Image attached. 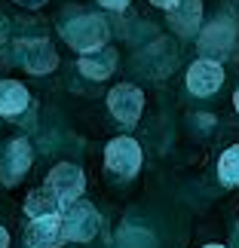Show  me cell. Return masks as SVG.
<instances>
[{"label":"cell","mask_w":239,"mask_h":248,"mask_svg":"<svg viewBox=\"0 0 239 248\" xmlns=\"http://www.w3.org/2000/svg\"><path fill=\"white\" fill-rule=\"evenodd\" d=\"M64 40H68L74 49L86 52H95L108 43V25H104L101 16H80L64 28Z\"/></svg>","instance_id":"obj_1"},{"label":"cell","mask_w":239,"mask_h":248,"mask_svg":"<svg viewBox=\"0 0 239 248\" xmlns=\"http://www.w3.org/2000/svg\"><path fill=\"white\" fill-rule=\"evenodd\" d=\"M104 166H108L113 175H120V178H132V175H138V169H141V147H138V141H132V138H113L108 150H104Z\"/></svg>","instance_id":"obj_2"},{"label":"cell","mask_w":239,"mask_h":248,"mask_svg":"<svg viewBox=\"0 0 239 248\" xmlns=\"http://www.w3.org/2000/svg\"><path fill=\"white\" fill-rule=\"evenodd\" d=\"M46 187L52 190V196L62 202V208L74 205L83 193V171L71 163H59L52 171H49V181H46Z\"/></svg>","instance_id":"obj_3"},{"label":"cell","mask_w":239,"mask_h":248,"mask_svg":"<svg viewBox=\"0 0 239 248\" xmlns=\"http://www.w3.org/2000/svg\"><path fill=\"white\" fill-rule=\"evenodd\" d=\"M108 108H111V117L132 126V123H138L141 110H144V92L135 89V86H113L111 95H108Z\"/></svg>","instance_id":"obj_4"},{"label":"cell","mask_w":239,"mask_h":248,"mask_svg":"<svg viewBox=\"0 0 239 248\" xmlns=\"http://www.w3.org/2000/svg\"><path fill=\"white\" fill-rule=\"evenodd\" d=\"M221 83H224V68L215 59H196L187 68V89L193 95H203L206 98V95L221 89Z\"/></svg>","instance_id":"obj_5"},{"label":"cell","mask_w":239,"mask_h":248,"mask_svg":"<svg viewBox=\"0 0 239 248\" xmlns=\"http://www.w3.org/2000/svg\"><path fill=\"white\" fill-rule=\"evenodd\" d=\"M25 242L31 248H55L64 242V221L62 215H46V217H34L28 224Z\"/></svg>","instance_id":"obj_6"},{"label":"cell","mask_w":239,"mask_h":248,"mask_svg":"<svg viewBox=\"0 0 239 248\" xmlns=\"http://www.w3.org/2000/svg\"><path fill=\"white\" fill-rule=\"evenodd\" d=\"M62 221H64V239H89L98 230V215H95V208L89 202L68 205Z\"/></svg>","instance_id":"obj_7"},{"label":"cell","mask_w":239,"mask_h":248,"mask_svg":"<svg viewBox=\"0 0 239 248\" xmlns=\"http://www.w3.org/2000/svg\"><path fill=\"white\" fill-rule=\"evenodd\" d=\"M28 166H31V144L18 138V141L9 144L6 156L0 159V175H3L6 184H13L16 178H22L25 171H28Z\"/></svg>","instance_id":"obj_8"},{"label":"cell","mask_w":239,"mask_h":248,"mask_svg":"<svg viewBox=\"0 0 239 248\" xmlns=\"http://www.w3.org/2000/svg\"><path fill=\"white\" fill-rule=\"evenodd\" d=\"M117 68V55H113V49H95V52H86L83 59H80V71H83V77H89V80H104V77H111V71Z\"/></svg>","instance_id":"obj_9"},{"label":"cell","mask_w":239,"mask_h":248,"mask_svg":"<svg viewBox=\"0 0 239 248\" xmlns=\"http://www.w3.org/2000/svg\"><path fill=\"white\" fill-rule=\"evenodd\" d=\"M28 89L22 83H16V80H3L0 83V113L3 117H18L25 108H28Z\"/></svg>","instance_id":"obj_10"},{"label":"cell","mask_w":239,"mask_h":248,"mask_svg":"<svg viewBox=\"0 0 239 248\" xmlns=\"http://www.w3.org/2000/svg\"><path fill=\"white\" fill-rule=\"evenodd\" d=\"M59 64V55L46 40H37V43H28L25 46V68L34 71V74H46Z\"/></svg>","instance_id":"obj_11"},{"label":"cell","mask_w":239,"mask_h":248,"mask_svg":"<svg viewBox=\"0 0 239 248\" xmlns=\"http://www.w3.org/2000/svg\"><path fill=\"white\" fill-rule=\"evenodd\" d=\"M25 212L31 215V221H34V217H46V215H62L64 208H62L59 199L52 196L49 187H40V190H31V193H28Z\"/></svg>","instance_id":"obj_12"},{"label":"cell","mask_w":239,"mask_h":248,"mask_svg":"<svg viewBox=\"0 0 239 248\" xmlns=\"http://www.w3.org/2000/svg\"><path fill=\"white\" fill-rule=\"evenodd\" d=\"M218 178L227 187H239V144L227 147L221 154V159H218Z\"/></svg>","instance_id":"obj_13"},{"label":"cell","mask_w":239,"mask_h":248,"mask_svg":"<svg viewBox=\"0 0 239 248\" xmlns=\"http://www.w3.org/2000/svg\"><path fill=\"white\" fill-rule=\"evenodd\" d=\"M150 3H154V6H159V9H166V13H175L181 0H150Z\"/></svg>","instance_id":"obj_14"},{"label":"cell","mask_w":239,"mask_h":248,"mask_svg":"<svg viewBox=\"0 0 239 248\" xmlns=\"http://www.w3.org/2000/svg\"><path fill=\"white\" fill-rule=\"evenodd\" d=\"M98 3H101L104 9H126L132 0H98Z\"/></svg>","instance_id":"obj_15"},{"label":"cell","mask_w":239,"mask_h":248,"mask_svg":"<svg viewBox=\"0 0 239 248\" xmlns=\"http://www.w3.org/2000/svg\"><path fill=\"white\" fill-rule=\"evenodd\" d=\"M0 248H9V236H6L3 227H0Z\"/></svg>","instance_id":"obj_16"},{"label":"cell","mask_w":239,"mask_h":248,"mask_svg":"<svg viewBox=\"0 0 239 248\" xmlns=\"http://www.w3.org/2000/svg\"><path fill=\"white\" fill-rule=\"evenodd\" d=\"M233 104H236V110H239V89L233 92Z\"/></svg>","instance_id":"obj_17"},{"label":"cell","mask_w":239,"mask_h":248,"mask_svg":"<svg viewBox=\"0 0 239 248\" xmlns=\"http://www.w3.org/2000/svg\"><path fill=\"white\" fill-rule=\"evenodd\" d=\"M206 248H224V245H206Z\"/></svg>","instance_id":"obj_18"}]
</instances>
